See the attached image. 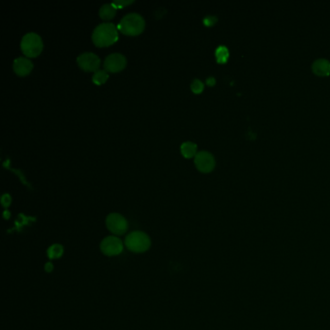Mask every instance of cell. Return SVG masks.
Instances as JSON below:
<instances>
[{
	"mask_svg": "<svg viewBox=\"0 0 330 330\" xmlns=\"http://www.w3.org/2000/svg\"><path fill=\"white\" fill-rule=\"evenodd\" d=\"M145 19L138 13H129L117 24V29L126 35H139L145 29Z\"/></svg>",
	"mask_w": 330,
	"mask_h": 330,
	"instance_id": "2",
	"label": "cell"
},
{
	"mask_svg": "<svg viewBox=\"0 0 330 330\" xmlns=\"http://www.w3.org/2000/svg\"><path fill=\"white\" fill-rule=\"evenodd\" d=\"M13 68L16 74L19 76H26L31 72L33 68V63L27 57H18L14 60Z\"/></svg>",
	"mask_w": 330,
	"mask_h": 330,
	"instance_id": "10",
	"label": "cell"
},
{
	"mask_svg": "<svg viewBox=\"0 0 330 330\" xmlns=\"http://www.w3.org/2000/svg\"><path fill=\"white\" fill-rule=\"evenodd\" d=\"M215 55H216L218 63H226L228 56H229V53H228V50L225 46H219L215 52Z\"/></svg>",
	"mask_w": 330,
	"mask_h": 330,
	"instance_id": "15",
	"label": "cell"
},
{
	"mask_svg": "<svg viewBox=\"0 0 330 330\" xmlns=\"http://www.w3.org/2000/svg\"><path fill=\"white\" fill-rule=\"evenodd\" d=\"M52 270H53V265H52L51 261L47 262V263L45 265V271L48 272V273H50V272H52Z\"/></svg>",
	"mask_w": 330,
	"mask_h": 330,
	"instance_id": "21",
	"label": "cell"
},
{
	"mask_svg": "<svg viewBox=\"0 0 330 330\" xmlns=\"http://www.w3.org/2000/svg\"><path fill=\"white\" fill-rule=\"evenodd\" d=\"M9 217H10V212L7 211V210H5V211H4V218H5V219H8Z\"/></svg>",
	"mask_w": 330,
	"mask_h": 330,
	"instance_id": "23",
	"label": "cell"
},
{
	"mask_svg": "<svg viewBox=\"0 0 330 330\" xmlns=\"http://www.w3.org/2000/svg\"><path fill=\"white\" fill-rule=\"evenodd\" d=\"M181 153L185 158H192L196 156V145L192 143V142H185L180 146Z\"/></svg>",
	"mask_w": 330,
	"mask_h": 330,
	"instance_id": "13",
	"label": "cell"
},
{
	"mask_svg": "<svg viewBox=\"0 0 330 330\" xmlns=\"http://www.w3.org/2000/svg\"><path fill=\"white\" fill-rule=\"evenodd\" d=\"M108 78H109V75L106 70H98L93 75L92 82L97 85H100V84L106 83Z\"/></svg>",
	"mask_w": 330,
	"mask_h": 330,
	"instance_id": "16",
	"label": "cell"
},
{
	"mask_svg": "<svg viewBox=\"0 0 330 330\" xmlns=\"http://www.w3.org/2000/svg\"><path fill=\"white\" fill-rule=\"evenodd\" d=\"M77 62L79 66L87 72H96L98 71L101 60L99 56L93 52H83L77 57Z\"/></svg>",
	"mask_w": 330,
	"mask_h": 330,
	"instance_id": "7",
	"label": "cell"
},
{
	"mask_svg": "<svg viewBox=\"0 0 330 330\" xmlns=\"http://www.w3.org/2000/svg\"><path fill=\"white\" fill-rule=\"evenodd\" d=\"M106 226L108 229L114 234V236L119 237L123 236L124 234L128 230V222L119 213H111L106 218Z\"/></svg>",
	"mask_w": 330,
	"mask_h": 330,
	"instance_id": "6",
	"label": "cell"
},
{
	"mask_svg": "<svg viewBox=\"0 0 330 330\" xmlns=\"http://www.w3.org/2000/svg\"><path fill=\"white\" fill-rule=\"evenodd\" d=\"M124 244L130 252L142 254L151 247V239L144 232L134 230L126 237Z\"/></svg>",
	"mask_w": 330,
	"mask_h": 330,
	"instance_id": "3",
	"label": "cell"
},
{
	"mask_svg": "<svg viewBox=\"0 0 330 330\" xmlns=\"http://www.w3.org/2000/svg\"><path fill=\"white\" fill-rule=\"evenodd\" d=\"M204 87H205V85L203 82L197 79H195L191 83V89L193 92L196 93V94L202 92L204 90Z\"/></svg>",
	"mask_w": 330,
	"mask_h": 330,
	"instance_id": "17",
	"label": "cell"
},
{
	"mask_svg": "<svg viewBox=\"0 0 330 330\" xmlns=\"http://www.w3.org/2000/svg\"><path fill=\"white\" fill-rule=\"evenodd\" d=\"M312 70L317 76L325 77L330 75V62L326 59H319L314 62Z\"/></svg>",
	"mask_w": 330,
	"mask_h": 330,
	"instance_id": "11",
	"label": "cell"
},
{
	"mask_svg": "<svg viewBox=\"0 0 330 330\" xmlns=\"http://www.w3.org/2000/svg\"><path fill=\"white\" fill-rule=\"evenodd\" d=\"M12 202V197L9 194H4L1 197V204L4 207H8Z\"/></svg>",
	"mask_w": 330,
	"mask_h": 330,
	"instance_id": "20",
	"label": "cell"
},
{
	"mask_svg": "<svg viewBox=\"0 0 330 330\" xmlns=\"http://www.w3.org/2000/svg\"><path fill=\"white\" fill-rule=\"evenodd\" d=\"M215 83H216V81H215V79L213 77H210V78H208L207 80V84L210 85V86H213L215 84Z\"/></svg>",
	"mask_w": 330,
	"mask_h": 330,
	"instance_id": "22",
	"label": "cell"
},
{
	"mask_svg": "<svg viewBox=\"0 0 330 330\" xmlns=\"http://www.w3.org/2000/svg\"><path fill=\"white\" fill-rule=\"evenodd\" d=\"M134 1L133 0H115V1H113L112 4L114 5L115 8H122V7H125L131 3H133Z\"/></svg>",
	"mask_w": 330,
	"mask_h": 330,
	"instance_id": "18",
	"label": "cell"
},
{
	"mask_svg": "<svg viewBox=\"0 0 330 330\" xmlns=\"http://www.w3.org/2000/svg\"><path fill=\"white\" fill-rule=\"evenodd\" d=\"M217 21H218V19L215 16H207L204 19V23L207 26H212V25H214L216 23Z\"/></svg>",
	"mask_w": 330,
	"mask_h": 330,
	"instance_id": "19",
	"label": "cell"
},
{
	"mask_svg": "<svg viewBox=\"0 0 330 330\" xmlns=\"http://www.w3.org/2000/svg\"><path fill=\"white\" fill-rule=\"evenodd\" d=\"M48 257L50 259H56V258H61L64 254V247L59 243L52 244L51 247H49L47 251Z\"/></svg>",
	"mask_w": 330,
	"mask_h": 330,
	"instance_id": "14",
	"label": "cell"
},
{
	"mask_svg": "<svg viewBox=\"0 0 330 330\" xmlns=\"http://www.w3.org/2000/svg\"><path fill=\"white\" fill-rule=\"evenodd\" d=\"M195 165L200 172L210 173L215 168V159L207 151H200L195 156Z\"/></svg>",
	"mask_w": 330,
	"mask_h": 330,
	"instance_id": "9",
	"label": "cell"
},
{
	"mask_svg": "<svg viewBox=\"0 0 330 330\" xmlns=\"http://www.w3.org/2000/svg\"><path fill=\"white\" fill-rule=\"evenodd\" d=\"M123 241L116 236H110L104 238L100 244L101 252L108 257L120 255L123 252Z\"/></svg>",
	"mask_w": 330,
	"mask_h": 330,
	"instance_id": "5",
	"label": "cell"
},
{
	"mask_svg": "<svg viewBox=\"0 0 330 330\" xmlns=\"http://www.w3.org/2000/svg\"><path fill=\"white\" fill-rule=\"evenodd\" d=\"M118 39V29L114 23L103 22L93 30V43L97 47H107L113 45Z\"/></svg>",
	"mask_w": 330,
	"mask_h": 330,
	"instance_id": "1",
	"label": "cell"
},
{
	"mask_svg": "<svg viewBox=\"0 0 330 330\" xmlns=\"http://www.w3.org/2000/svg\"><path fill=\"white\" fill-rule=\"evenodd\" d=\"M116 13V8L114 7L112 3L104 4L103 6L99 10V15L103 20H111L113 19Z\"/></svg>",
	"mask_w": 330,
	"mask_h": 330,
	"instance_id": "12",
	"label": "cell"
},
{
	"mask_svg": "<svg viewBox=\"0 0 330 330\" xmlns=\"http://www.w3.org/2000/svg\"><path fill=\"white\" fill-rule=\"evenodd\" d=\"M21 49L28 57H35L40 54L43 50V41L40 35L35 32L26 33L21 39Z\"/></svg>",
	"mask_w": 330,
	"mask_h": 330,
	"instance_id": "4",
	"label": "cell"
},
{
	"mask_svg": "<svg viewBox=\"0 0 330 330\" xmlns=\"http://www.w3.org/2000/svg\"><path fill=\"white\" fill-rule=\"evenodd\" d=\"M126 57L119 52H114L108 55L104 61V67L106 71L109 72H119L123 70L126 66Z\"/></svg>",
	"mask_w": 330,
	"mask_h": 330,
	"instance_id": "8",
	"label": "cell"
}]
</instances>
